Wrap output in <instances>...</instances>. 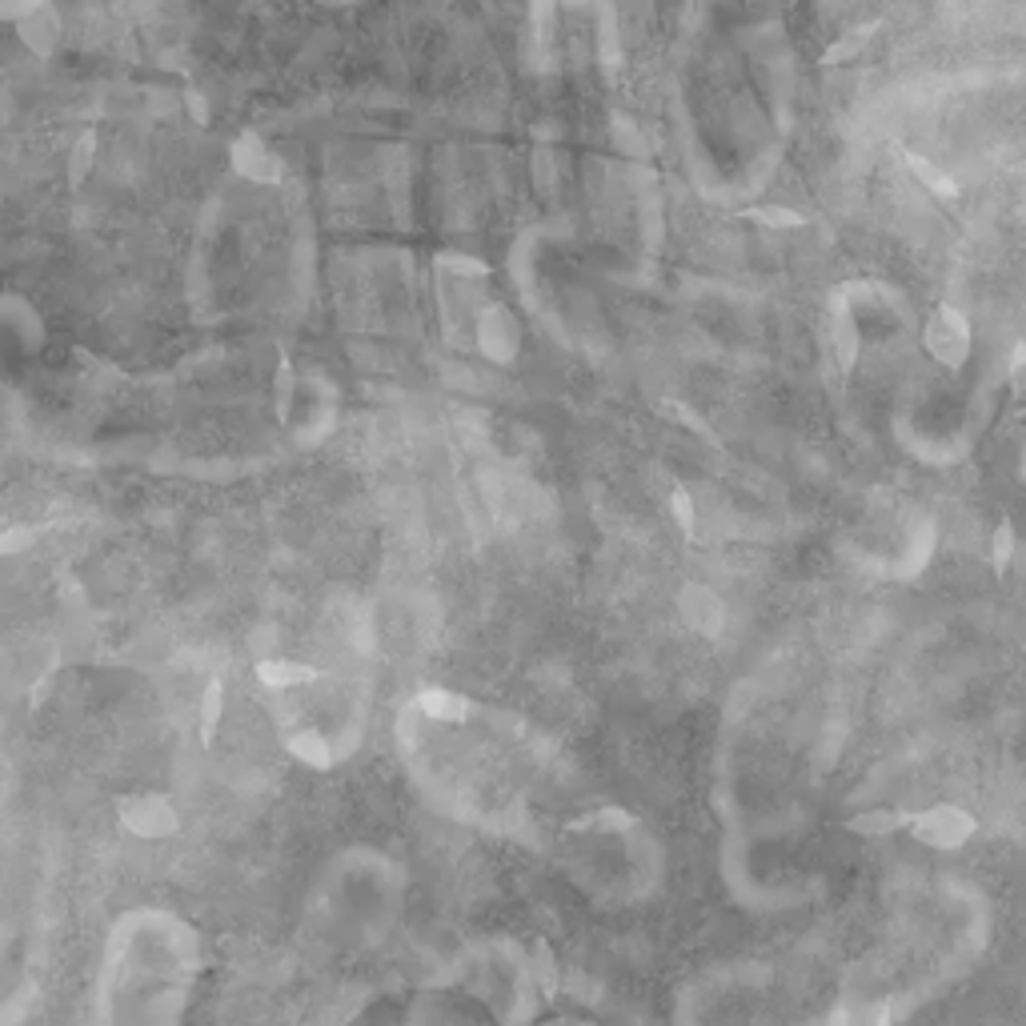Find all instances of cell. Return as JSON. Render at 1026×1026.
<instances>
[{
    "instance_id": "6da1fadb",
    "label": "cell",
    "mask_w": 1026,
    "mask_h": 1026,
    "mask_svg": "<svg viewBox=\"0 0 1026 1026\" xmlns=\"http://www.w3.org/2000/svg\"><path fill=\"white\" fill-rule=\"evenodd\" d=\"M89 153H93V137H85V144H77V153H73V185L85 177V169H89Z\"/></svg>"
},
{
    "instance_id": "3957f363",
    "label": "cell",
    "mask_w": 1026,
    "mask_h": 1026,
    "mask_svg": "<svg viewBox=\"0 0 1026 1026\" xmlns=\"http://www.w3.org/2000/svg\"><path fill=\"white\" fill-rule=\"evenodd\" d=\"M538 1026H602V1023H594V1018H550V1023Z\"/></svg>"
},
{
    "instance_id": "7a4b0ae2",
    "label": "cell",
    "mask_w": 1026,
    "mask_h": 1026,
    "mask_svg": "<svg viewBox=\"0 0 1026 1026\" xmlns=\"http://www.w3.org/2000/svg\"><path fill=\"white\" fill-rule=\"evenodd\" d=\"M213 722H217V685H213L209 698H205V738L213 734Z\"/></svg>"
},
{
    "instance_id": "277c9868",
    "label": "cell",
    "mask_w": 1026,
    "mask_h": 1026,
    "mask_svg": "<svg viewBox=\"0 0 1026 1026\" xmlns=\"http://www.w3.org/2000/svg\"><path fill=\"white\" fill-rule=\"evenodd\" d=\"M878 1026H894V1023H890V1011H883V1018H878Z\"/></svg>"
}]
</instances>
